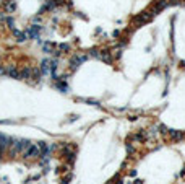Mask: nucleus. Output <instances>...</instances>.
Wrapping results in <instances>:
<instances>
[{
    "instance_id": "nucleus-3",
    "label": "nucleus",
    "mask_w": 185,
    "mask_h": 184,
    "mask_svg": "<svg viewBox=\"0 0 185 184\" xmlns=\"http://www.w3.org/2000/svg\"><path fill=\"white\" fill-rule=\"evenodd\" d=\"M50 72H52V60H49V59L42 60L41 62V73L42 75H49Z\"/></svg>"
},
{
    "instance_id": "nucleus-7",
    "label": "nucleus",
    "mask_w": 185,
    "mask_h": 184,
    "mask_svg": "<svg viewBox=\"0 0 185 184\" xmlns=\"http://www.w3.org/2000/svg\"><path fill=\"white\" fill-rule=\"evenodd\" d=\"M93 55H96L98 59L104 60V62H112V55L107 52H93Z\"/></svg>"
},
{
    "instance_id": "nucleus-12",
    "label": "nucleus",
    "mask_w": 185,
    "mask_h": 184,
    "mask_svg": "<svg viewBox=\"0 0 185 184\" xmlns=\"http://www.w3.org/2000/svg\"><path fill=\"white\" fill-rule=\"evenodd\" d=\"M42 48H44L46 52H54V48H55V46L52 44V42H44V46H42Z\"/></svg>"
},
{
    "instance_id": "nucleus-6",
    "label": "nucleus",
    "mask_w": 185,
    "mask_h": 184,
    "mask_svg": "<svg viewBox=\"0 0 185 184\" xmlns=\"http://www.w3.org/2000/svg\"><path fill=\"white\" fill-rule=\"evenodd\" d=\"M5 75H8V77H12V78H20V70H18L15 65H12V67L7 69V73Z\"/></svg>"
},
{
    "instance_id": "nucleus-16",
    "label": "nucleus",
    "mask_w": 185,
    "mask_h": 184,
    "mask_svg": "<svg viewBox=\"0 0 185 184\" xmlns=\"http://www.w3.org/2000/svg\"><path fill=\"white\" fill-rule=\"evenodd\" d=\"M7 73V69L5 67H2V65H0V75H5Z\"/></svg>"
},
{
    "instance_id": "nucleus-17",
    "label": "nucleus",
    "mask_w": 185,
    "mask_h": 184,
    "mask_svg": "<svg viewBox=\"0 0 185 184\" xmlns=\"http://www.w3.org/2000/svg\"><path fill=\"white\" fill-rule=\"evenodd\" d=\"M68 181H70V176H67L63 179V181H62V184H68Z\"/></svg>"
},
{
    "instance_id": "nucleus-10",
    "label": "nucleus",
    "mask_w": 185,
    "mask_h": 184,
    "mask_svg": "<svg viewBox=\"0 0 185 184\" xmlns=\"http://www.w3.org/2000/svg\"><path fill=\"white\" fill-rule=\"evenodd\" d=\"M31 75H33V69L26 67L20 72V78H31Z\"/></svg>"
},
{
    "instance_id": "nucleus-5",
    "label": "nucleus",
    "mask_w": 185,
    "mask_h": 184,
    "mask_svg": "<svg viewBox=\"0 0 185 184\" xmlns=\"http://www.w3.org/2000/svg\"><path fill=\"white\" fill-rule=\"evenodd\" d=\"M84 60H86V55H75V57L72 59V62H70V67L77 69V67H80V64L84 62Z\"/></svg>"
},
{
    "instance_id": "nucleus-11",
    "label": "nucleus",
    "mask_w": 185,
    "mask_h": 184,
    "mask_svg": "<svg viewBox=\"0 0 185 184\" xmlns=\"http://www.w3.org/2000/svg\"><path fill=\"white\" fill-rule=\"evenodd\" d=\"M170 137H172L174 140H182L183 139V134L180 130H170Z\"/></svg>"
},
{
    "instance_id": "nucleus-1",
    "label": "nucleus",
    "mask_w": 185,
    "mask_h": 184,
    "mask_svg": "<svg viewBox=\"0 0 185 184\" xmlns=\"http://www.w3.org/2000/svg\"><path fill=\"white\" fill-rule=\"evenodd\" d=\"M29 142L25 139H21V140H13V143H10V153L12 155H18V153H21V152H25V150L29 147Z\"/></svg>"
},
{
    "instance_id": "nucleus-2",
    "label": "nucleus",
    "mask_w": 185,
    "mask_h": 184,
    "mask_svg": "<svg viewBox=\"0 0 185 184\" xmlns=\"http://www.w3.org/2000/svg\"><path fill=\"white\" fill-rule=\"evenodd\" d=\"M23 155H25V158H36L41 155V148L39 145H29L25 152H23Z\"/></svg>"
},
{
    "instance_id": "nucleus-4",
    "label": "nucleus",
    "mask_w": 185,
    "mask_h": 184,
    "mask_svg": "<svg viewBox=\"0 0 185 184\" xmlns=\"http://www.w3.org/2000/svg\"><path fill=\"white\" fill-rule=\"evenodd\" d=\"M39 33H41V26L33 25L29 30H28V36H29V39H37V37H39Z\"/></svg>"
},
{
    "instance_id": "nucleus-15",
    "label": "nucleus",
    "mask_w": 185,
    "mask_h": 184,
    "mask_svg": "<svg viewBox=\"0 0 185 184\" xmlns=\"http://www.w3.org/2000/svg\"><path fill=\"white\" fill-rule=\"evenodd\" d=\"M57 88H59V90H62V91H67V85H65V83H62V82H59V83H57Z\"/></svg>"
},
{
    "instance_id": "nucleus-8",
    "label": "nucleus",
    "mask_w": 185,
    "mask_h": 184,
    "mask_svg": "<svg viewBox=\"0 0 185 184\" xmlns=\"http://www.w3.org/2000/svg\"><path fill=\"white\" fill-rule=\"evenodd\" d=\"M5 10H7V13H13V12L16 10L15 0H7V2H5Z\"/></svg>"
},
{
    "instance_id": "nucleus-14",
    "label": "nucleus",
    "mask_w": 185,
    "mask_h": 184,
    "mask_svg": "<svg viewBox=\"0 0 185 184\" xmlns=\"http://www.w3.org/2000/svg\"><path fill=\"white\" fill-rule=\"evenodd\" d=\"M70 51V44H60L59 46V52H67Z\"/></svg>"
},
{
    "instance_id": "nucleus-9",
    "label": "nucleus",
    "mask_w": 185,
    "mask_h": 184,
    "mask_svg": "<svg viewBox=\"0 0 185 184\" xmlns=\"http://www.w3.org/2000/svg\"><path fill=\"white\" fill-rule=\"evenodd\" d=\"M13 34H15V37H16V41H18V42H25V41H26V34H25L23 31L13 30Z\"/></svg>"
},
{
    "instance_id": "nucleus-13",
    "label": "nucleus",
    "mask_w": 185,
    "mask_h": 184,
    "mask_svg": "<svg viewBox=\"0 0 185 184\" xmlns=\"http://www.w3.org/2000/svg\"><path fill=\"white\" fill-rule=\"evenodd\" d=\"M5 23L8 25V28H10L12 31L15 30V21H13V18H12V16H7V18H5Z\"/></svg>"
}]
</instances>
